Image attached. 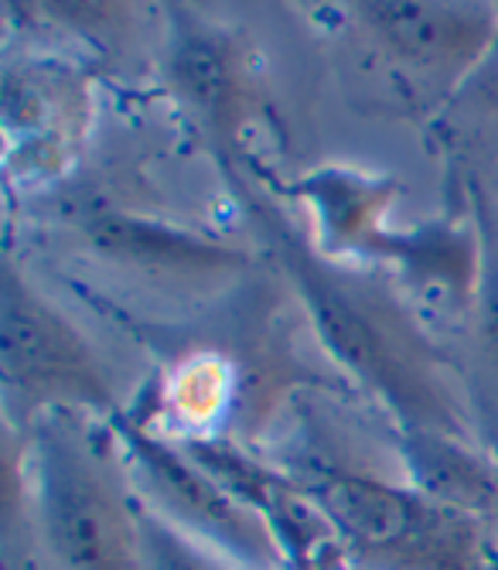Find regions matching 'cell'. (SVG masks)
Returning <instances> with one entry per match:
<instances>
[{
	"label": "cell",
	"mask_w": 498,
	"mask_h": 570,
	"mask_svg": "<svg viewBox=\"0 0 498 570\" xmlns=\"http://www.w3.org/2000/svg\"><path fill=\"white\" fill-rule=\"evenodd\" d=\"M283 271L301 297L318 342L400 421L404 434L468 441V421L447 383L437 348L376 284L341 271L318 249L273 233Z\"/></svg>",
	"instance_id": "cell-1"
},
{
	"label": "cell",
	"mask_w": 498,
	"mask_h": 570,
	"mask_svg": "<svg viewBox=\"0 0 498 570\" xmlns=\"http://www.w3.org/2000/svg\"><path fill=\"white\" fill-rule=\"evenodd\" d=\"M24 441L38 530L59 570H147L140 502L79 431V413H48Z\"/></svg>",
	"instance_id": "cell-2"
},
{
	"label": "cell",
	"mask_w": 498,
	"mask_h": 570,
	"mask_svg": "<svg viewBox=\"0 0 498 570\" xmlns=\"http://www.w3.org/2000/svg\"><path fill=\"white\" fill-rule=\"evenodd\" d=\"M0 373L8 424L21 434L48 413L120 421L107 362L14 264L0 274Z\"/></svg>",
	"instance_id": "cell-3"
},
{
	"label": "cell",
	"mask_w": 498,
	"mask_h": 570,
	"mask_svg": "<svg viewBox=\"0 0 498 570\" xmlns=\"http://www.w3.org/2000/svg\"><path fill=\"white\" fill-rule=\"evenodd\" d=\"M328 533L376 570H481L478 530L468 512L447 509L414 485L328 472L308 485Z\"/></svg>",
	"instance_id": "cell-4"
},
{
	"label": "cell",
	"mask_w": 498,
	"mask_h": 570,
	"mask_svg": "<svg viewBox=\"0 0 498 570\" xmlns=\"http://www.w3.org/2000/svg\"><path fill=\"white\" fill-rule=\"evenodd\" d=\"M137 502L236 570H287L290 550L260 509L226 489L202 461L133 421H113Z\"/></svg>",
	"instance_id": "cell-5"
},
{
	"label": "cell",
	"mask_w": 498,
	"mask_h": 570,
	"mask_svg": "<svg viewBox=\"0 0 498 570\" xmlns=\"http://www.w3.org/2000/svg\"><path fill=\"white\" fill-rule=\"evenodd\" d=\"M89 72L62 59L24 56L4 69L8 168L24 178L59 175L89 127Z\"/></svg>",
	"instance_id": "cell-6"
},
{
	"label": "cell",
	"mask_w": 498,
	"mask_h": 570,
	"mask_svg": "<svg viewBox=\"0 0 498 570\" xmlns=\"http://www.w3.org/2000/svg\"><path fill=\"white\" fill-rule=\"evenodd\" d=\"M352 14L369 38L407 69L468 79L498 38V11L451 0H372Z\"/></svg>",
	"instance_id": "cell-7"
},
{
	"label": "cell",
	"mask_w": 498,
	"mask_h": 570,
	"mask_svg": "<svg viewBox=\"0 0 498 570\" xmlns=\"http://www.w3.org/2000/svg\"><path fill=\"white\" fill-rule=\"evenodd\" d=\"M168 79L222 150H239L253 120V79L242 45L219 24L178 11L168 38Z\"/></svg>",
	"instance_id": "cell-8"
},
{
	"label": "cell",
	"mask_w": 498,
	"mask_h": 570,
	"mask_svg": "<svg viewBox=\"0 0 498 570\" xmlns=\"http://www.w3.org/2000/svg\"><path fill=\"white\" fill-rule=\"evenodd\" d=\"M82 236L107 264L155 284H222L249 267V256L229 243L120 209L92 213Z\"/></svg>",
	"instance_id": "cell-9"
},
{
	"label": "cell",
	"mask_w": 498,
	"mask_h": 570,
	"mask_svg": "<svg viewBox=\"0 0 498 570\" xmlns=\"http://www.w3.org/2000/svg\"><path fill=\"white\" fill-rule=\"evenodd\" d=\"M293 195L311 209L321 256L328 261H348V256L376 261L382 239L389 236L386 213L396 198L392 178L366 175L356 168H318L293 185Z\"/></svg>",
	"instance_id": "cell-10"
},
{
	"label": "cell",
	"mask_w": 498,
	"mask_h": 570,
	"mask_svg": "<svg viewBox=\"0 0 498 570\" xmlns=\"http://www.w3.org/2000/svg\"><path fill=\"white\" fill-rule=\"evenodd\" d=\"M376 261L400 271L410 294L444 307H475L481 284V233L461 223H430L414 233H389Z\"/></svg>",
	"instance_id": "cell-11"
},
{
	"label": "cell",
	"mask_w": 498,
	"mask_h": 570,
	"mask_svg": "<svg viewBox=\"0 0 498 570\" xmlns=\"http://www.w3.org/2000/svg\"><path fill=\"white\" fill-rule=\"evenodd\" d=\"M407 472L417 492L468 515L488 509L498 492L491 464L447 434H407Z\"/></svg>",
	"instance_id": "cell-12"
},
{
	"label": "cell",
	"mask_w": 498,
	"mask_h": 570,
	"mask_svg": "<svg viewBox=\"0 0 498 570\" xmlns=\"http://www.w3.org/2000/svg\"><path fill=\"white\" fill-rule=\"evenodd\" d=\"M481 233V284H478V335H481V352L488 366L498 373V223L495 229H478Z\"/></svg>",
	"instance_id": "cell-13"
},
{
	"label": "cell",
	"mask_w": 498,
	"mask_h": 570,
	"mask_svg": "<svg viewBox=\"0 0 498 570\" xmlns=\"http://www.w3.org/2000/svg\"><path fill=\"white\" fill-rule=\"evenodd\" d=\"M461 92H465V102H471V107H478L485 114H498V38L488 48L481 66L465 79Z\"/></svg>",
	"instance_id": "cell-14"
},
{
	"label": "cell",
	"mask_w": 498,
	"mask_h": 570,
	"mask_svg": "<svg viewBox=\"0 0 498 570\" xmlns=\"http://www.w3.org/2000/svg\"><path fill=\"white\" fill-rule=\"evenodd\" d=\"M168 533H171V530H168ZM175 540H178V537L171 533V553H165V563H161L158 557L147 553V570H216V567H209V563H198V560L191 557V550L178 547Z\"/></svg>",
	"instance_id": "cell-15"
}]
</instances>
